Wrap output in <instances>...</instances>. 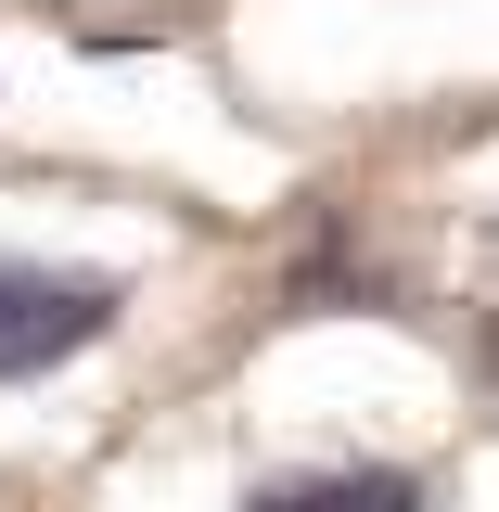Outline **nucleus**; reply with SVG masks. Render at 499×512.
Segmentation results:
<instances>
[{
	"instance_id": "f03ea898",
	"label": "nucleus",
	"mask_w": 499,
	"mask_h": 512,
	"mask_svg": "<svg viewBox=\"0 0 499 512\" xmlns=\"http://www.w3.org/2000/svg\"><path fill=\"white\" fill-rule=\"evenodd\" d=\"M244 512H436V474H384V461H346V474H282V487H256Z\"/></svg>"
},
{
	"instance_id": "f257e3e1",
	"label": "nucleus",
	"mask_w": 499,
	"mask_h": 512,
	"mask_svg": "<svg viewBox=\"0 0 499 512\" xmlns=\"http://www.w3.org/2000/svg\"><path fill=\"white\" fill-rule=\"evenodd\" d=\"M128 308V282L103 269H39V256H0V384H39L64 372L77 346H103Z\"/></svg>"
}]
</instances>
